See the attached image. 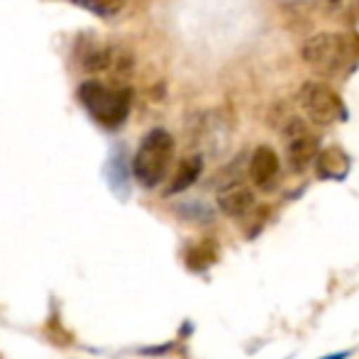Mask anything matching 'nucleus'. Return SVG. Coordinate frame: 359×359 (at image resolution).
I'll return each mask as SVG.
<instances>
[{"label":"nucleus","instance_id":"obj_1","mask_svg":"<svg viewBox=\"0 0 359 359\" xmlns=\"http://www.w3.org/2000/svg\"><path fill=\"white\" fill-rule=\"evenodd\" d=\"M303 62L320 76H337L352 67L359 57V42L350 34L320 32L303 44Z\"/></svg>","mask_w":359,"mask_h":359},{"label":"nucleus","instance_id":"obj_2","mask_svg":"<svg viewBox=\"0 0 359 359\" xmlns=\"http://www.w3.org/2000/svg\"><path fill=\"white\" fill-rule=\"evenodd\" d=\"M79 98L95 123L103 128H120L130 115L133 93L123 86H108L100 81H86L79 86Z\"/></svg>","mask_w":359,"mask_h":359},{"label":"nucleus","instance_id":"obj_3","mask_svg":"<svg viewBox=\"0 0 359 359\" xmlns=\"http://www.w3.org/2000/svg\"><path fill=\"white\" fill-rule=\"evenodd\" d=\"M174 159V137L166 130L156 128L140 142L133 159V174L144 189H154L169 174Z\"/></svg>","mask_w":359,"mask_h":359},{"label":"nucleus","instance_id":"obj_4","mask_svg":"<svg viewBox=\"0 0 359 359\" xmlns=\"http://www.w3.org/2000/svg\"><path fill=\"white\" fill-rule=\"evenodd\" d=\"M298 103H301L303 113L316 125H332L345 115V105H342L340 95L330 86L318 83V81H308V83L301 86Z\"/></svg>","mask_w":359,"mask_h":359},{"label":"nucleus","instance_id":"obj_5","mask_svg":"<svg viewBox=\"0 0 359 359\" xmlns=\"http://www.w3.org/2000/svg\"><path fill=\"white\" fill-rule=\"evenodd\" d=\"M286 137V154H288V164L293 171H303L306 166H311L318 159V137L311 133L306 123L301 120H291L284 130Z\"/></svg>","mask_w":359,"mask_h":359},{"label":"nucleus","instance_id":"obj_6","mask_svg":"<svg viewBox=\"0 0 359 359\" xmlns=\"http://www.w3.org/2000/svg\"><path fill=\"white\" fill-rule=\"evenodd\" d=\"M279 171H281V164H279V154H276L271 147H257L255 154L250 159V179L257 189L266 191L276 184L279 179Z\"/></svg>","mask_w":359,"mask_h":359},{"label":"nucleus","instance_id":"obj_7","mask_svg":"<svg viewBox=\"0 0 359 359\" xmlns=\"http://www.w3.org/2000/svg\"><path fill=\"white\" fill-rule=\"evenodd\" d=\"M217 205L225 215L230 217H245L255 205V196L245 184H227L217 194Z\"/></svg>","mask_w":359,"mask_h":359},{"label":"nucleus","instance_id":"obj_8","mask_svg":"<svg viewBox=\"0 0 359 359\" xmlns=\"http://www.w3.org/2000/svg\"><path fill=\"white\" fill-rule=\"evenodd\" d=\"M316 169L318 176H323V179H342L350 169V159L340 147H327L318 154Z\"/></svg>","mask_w":359,"mask_h":359},{"label":"nucleus","instance_id":"obj_9","mask_svg":"<svg viewBox=\"0 0 359 359\" xmlns=\"http://www.w3.org/2000/svg\"><path fill=\"white\" fill-rule=\"evenodd\" d=\"M201 171H203V161H201V156L184 159L179 169H176L174 181H171V186H169V194H181V191H186L189 186H194L196 179L201 176Z\"/></svg>","mask_w":359,"mask_h":359},{"label":"nucleus","instance_id":"obj_10","mask_svg":"<svg viewBox=\"0 0 359 359\" xmlns=\"http://www.w3.org/2000/svg\"><path fill=\"white\" fill-rule=\"evenodd\" d=\"M79 5H83L86 10L100 15V18H113L123 10L125 0H76Z\"/></svg>","mask_w":359,"mask_h":359},{"label":"nucleus","instance_id":"obj_11","mask_svg":"<svg viewBox=\"0 0 359 359\" xmlns=\"http://www.w3.org/2000/svg\"><path fill=\"white\" fill-rule=\"evenodd\" d=\"M332 15L345 22H359V0H327Z\"/></svg>","mask_w":359,"mask_h":359},{"label":"nucleus","instance_id":"obj_12","mask_svg":"<svg viewBox=\"0 0 359 359\" xmlns=\"http://www.w3.org/2000/svg\"><path fill=\"white\" fill-rule=\"evenodd\" d=\"M347 357V352H340V355H327V357H323V359H345Z\"/></svg>","mask_w":359,"mask_h":359}]
</instances>
